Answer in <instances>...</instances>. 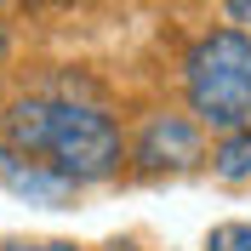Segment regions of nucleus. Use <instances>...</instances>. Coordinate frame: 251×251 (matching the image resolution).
I'll list each match as a JSON object with an SVG mask.
<instances>
[{"label":"nucleus","instance_id":"obj_1","mask_svg":"<svg viewBox=\"0 0 251 251\" xmlns=\"http://www.w3.org/2000/svg\"><path fill=\"white\" fill-rule=\"evenodd\" d=\"M0 149L46 160L51 172H63L69 183H103L120 172V126L97 103H75V97H17L0 114Z\"/></svg>","mask_w":251,"mask_h":251},{"label":"nucleus","instance_id":"obj_2","mask_svg":"<svg viewBox=\"0 0 251 251\" xmlns=\"http://www.w3.org/2000/svg\"><path fill=\"white\" fill-rule=\"evenodd\" d=\"M183 92L194 120L211 131L251 126V34L246 29H211L183 57Z\"/></svg>","mask_w":251,"mask_h":251},{"label":"nucleus","instance_id":"obj_3","mask_svg":"<svg viewBox=\"0 0 251 251\" xmlns=\"http://www.w3.org/2000/svg\"><path fill=\"white\" fill-rule=\"evenodd\" d=\"M131 160H137L143 172H194L205 160L200 120H188V114H154V120L137 131Z\"/></svg>","mask_w":251,"mask_h":251},{"label":"nucleus","instance_id":"obj_4","mask_svg":"<svg viewBox=\"0 0 251 251\" xmlns=\"http://www.w3.org/2000/svg\"><path fill=\"white\" fill-rule=\"evenodd\" d=\"M0 188L17 194V200H29V205H69L80 183H69L63 172H51L46 160H34V154L0 149Z\"/></svg>","mask_w":251,"mask_h":251},{"label":"nucleus","instance_id":"obj_5","mask_svg":"<svg viewBox=\"0 0 251 251\" xmlns=\"http://www.w3.org/2000/svg\"><path fill=\"white\" fill-rule=\"evenodd\" d=\"M211 172L228 177V183L251 177V126H240V131H223V143L211 149Z\"/></svg>","mask_w":251,"mask_h":251},{"label":"nucleus","instance_id":"obj_6","mask_svg":"<svg viewBox=\"0 0 251 251\" xmlns=\"http://www.w3.org/2000/svg\"><path fill=\"white\" fill-rule=\"evenodd\" d=\"M205 251H251V223H217L205 234Z\"/></svg>","mask_w":251,"mask_h":251},{"label":"nucleus","instance_id":"obj_7","mask_svg":"<svg viewBox=\"0 0 251 251\" xmlns=\"http://www.w3.org/2000/svg\"><path fill=\"white\" fill-rule=\"evenodd\" d=\"M6 251H80V246H63V240H6Z\"/></svg>","mask_w":251,"mask_h":251},{"label":"nucleus","instance_id":"obj_8","mask_svg":"<svg viewBox=\"0 0 251 251\" xmlns=\"http://www.w3.org/2000/svg\"><path fill=\"white\" fill-rule=\"evenodd\" d=\"M228 23L251 34V0H228Z\"/></svg>","mask_w":251,"mask_h":251},{"label":"nucleus","instance_id":"obj_9","mask_svg":"<svg viewBox=\"0 0 251 251\" xmlns=\"http://www.w3.org/2000/svg\"><path fill=\"white\" fill-rule=\"evenodd\" d=\"M0 69H6V29H0Z\"/></svg>","mask_w":251,"mask_h":251}]
</instances>
